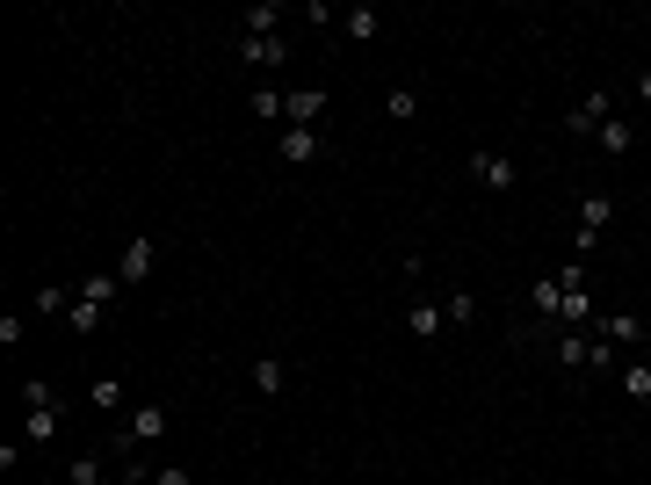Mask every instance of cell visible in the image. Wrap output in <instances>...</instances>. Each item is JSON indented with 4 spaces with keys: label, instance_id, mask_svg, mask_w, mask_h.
<instances>
[{
    "label": "cell",
    "instance_id": "6da1fadb",
    "mask_svg": "<svg viewBox=\"0 0 651 485\" xmlns=\"http://www.w3.org/2000/svg\"><path fill=\"white\" fill-rule=\"evenodd\" d=\"M557 283H565V305H557V326H594V297H586V261H565L557 268Z\"/></svg>",
    "mask_w": 651,
    "mask_h": 485
},
{
    "label": "cell",
    "instance_id": "7a4b0ae2",
    "mask_svg": "<svg viewBox=\"0 0 651 485\" xmlns=\"http://www.w3.org/2000/svg\"><path fill=\"white\" fill-rule=\"evenodd\" d=\"M615 218V196H579V225H572V254H594L601 225Z\"/></svg>",
    "mask_w": 651,
    "mask_h": 485
},
{
    "label": "cell",
    "instance_id": "3957f363",
    "mask_svg": "<svg viewBox=\"0 0 651 485\" xmlns=\"http://www.w3.org/2000/svg\"><path fill=\"white\" fill-rule=\"evenodd\" d=\"M319 116H326V87H290L283 95V124L290 131H319Z\"/></svg>",
    "mask_w": 651,
    "mask_h": 485
},
{
    "label": "cell",
    "instance_id": "277c9868",
    "mask_svg": "<svg viewBox=\"0 0 651 485\" xmlns=\"http://www.w3.org/2000/svg\"><path fill=\"white\" fill-rule=\"evenodd\" d=\"M160 435H167V406H160V399L131 406V420L116 428V442H123V449H131V442H160Z\"/></svg>",
    "mask_w": 651,
    "mask_h": 485
},
{
    "label": "cell",
    "instance_id": "5b68a950",
    "mask_svg": "<svg viewBox=\"0 0 651 485\" xmlns=\"http://www.w3.org/2000/svg\"><path fill=\"white\" fill-rule=\"evenodd\" d=\"M58 428H66V406L58 399H44V406H22V442H58Z\"/></svg>",
    "mask_w": 651,
    "mask_h": 485
},
{
    "label": "cell",
    "instance_id": "8992f818",
    "mask_svg": "<svg viewBox=\"0 0 651 485\" xmlns=\"http://www.w3.org/2000/svg\"><path fill=\"white\" fill-rule=\"evenodd\" d=\"M594 341H615V348H630V341H644V319L637 312H594Z\"/></svg>",
    "mask_w": 651,
    "mask_h": 485
},
{
    "label": "cell",
    "instance_id": "52a82bcc",
    "mask_svg": "<svg viewBox=\"0 0 651 485\" xmlns=\"http://www.w3.org/2000/svg\"><path fill=\"white\" fill-rule=\"evenodd\" d=\"M275 153H283L290 167H312V160L326 153V138H319V131H283V138H275Z\"/></svg>",
    "mask_w": 651,
    "mask_h": 485
},
{
    "label": "cell",
    "instance_id": "ba28073f",
    "mask_svg": "<svg viewBox=\"0 0 651 485\" xmlns=\"http://www.w3.org/2000/svg\"><path fill=\"white\" fill-rule=\"evenodd\" d=\"M239 58H246V66H261V73H275L290 58V44L283 37H239Z\"/></svg>",
    "mask_w": 651,
    "mask_h": 485
},
{
    "label": "cell",
    "instance_id": "9c48e42d",
    "mask_svg": "<svg viewBox=\"0 0 651 485\" xmlns=\"http://www.w3.org/2000/svg\"><path fill=\"white\" fill-rule=\"evenodd\" d=\"M608 116H615V95H608V87H594V95H586V102L565 116V124H572V131H601Z\"/></svg>",
    "mask_w": 651,
    "mask_h": 485
},
{
    "label": "cell",
    "instance_id": "30bf717a",
    "mask_svg": "<svg viewBox=\"0 0 651 485\" xmlns=\"http://www.w3.org/2000/svg\"><path fill=\"white\" fill-rule=\"evenodd\" d=\"M152 254H160V247H152V239H131V247H123V261H116V276L131 283V290H138V283L152 276Z\"/></svg>",
    "mask_w": 651,
    "mask_h": 485
},
{
    "label": "cell",
    "instance_id": "8fae6325",
    "mask_svg": "<svg viewBox=\"0 0 651 485\" xmlns=\"http://www.w3.org/2000/svg\"><path fill=\"white\" fill-rule=\"evenodd\" d=\"M239 37H283V0H254L246 8V29Z\"/></svg>",
    "mask_w": 651,
    "mask_h": 485
},
{
    "label": "cell",
    "instance_id": "7c38bea8",
    "mask_svg": "<svg viewBox=\"0 0 651 485\" xmlns=\"http://www.w3.org/2000/svg\"><path fill=\"white\" fill-rule=\"evenodd\" d=\"M471 174L485 181V189H514V160L507 153H471Z\"/></svg>",
    "mask_w": 651,
    "mask_h": 485
},
{
    "label": "cell",
    "instance_id": "4fadbf2b",
    "mask_svg": "<svg viewBox=\"0 0 651 485\" xmlns=\"http://www.w3.org/2000/svg\"><path fill=\"white\" fill-rule=\"evenodd\" d=\"M594 145H601V153H608V160H623V153H630V145H637V131L623 124V116H608V124L594 131Z\"/></svg>",
    "mask_w": 651,
    "mask_h": 485
},
{
    "label": "cell",
    "instance_id": "5bb4252c",
    "mask_svg": "<svg viewBox=\"0 0 651 485\" xmlns=\"http://www.w3.org/2000/svg\"><path fill=\"white\" fill-rule=\"evenodd\" d=\"M615 384H623L630 406H644V399H651V362H623V370H615Z\"/></svg>",
    "mask_w": 651,
    "mask_h": 485
},
{
    "label": "cell",
    "instance_id": "9a60e30c",
    "mask_svg": "<svg viewBox=\"0 0 651 485\" xmlns=\"http://www.w3.org/2000/svg\"><path fill=\"white\" fill-rule=\"evenodd\" d=\"M442 326H449V319H442V305H427V297H420V305L406 312V333H413V341H434Z\"/></svg>",
    "mask_w": 651,
    "mask_h": 485
},
{
    "label": "cell",
    "instance_id": "2e32d148",
    "mask_svg": "<svg viewBox=\"0 0 651 485\" xmlns=\"http://www.w3.org/2000/svg\"><path fill=\"white\" fill-rule=\"evenodd\" d=\"M377 29H384V15H377V8H348V15H340V37H355V44H369Z\"/></svg>",
    "mask_w": 651,
    "mask_h": 485
},
{
    "label": "cell",
    "instance_id": "e0dca14e",
    "mask_svg": "<svg viewBox=\"0 0 651 485\" xmlns=\"http://www.w3.org/2000/svg\"><path fill=\"white\" fill-rule=\"evenodd\" d=\"M384 116H391V124H413V116H420V87H391V95H384Z\"/></svg>",
    "mask_w": 651,
    "mask_h": 485
},
{
    "label": "cell",
    "instance_id": "ac0fdd59",
    "mask_svg": "<svg viewBox=\"0 0 651 485\" xmlns=\"http://www.w3.org/2000/svg\"><path fill=\"white\" fill-rule=\"evenodd\" d=\"M557 305H565V283L550 268V276H536V319H557Z\"/></svg>",
    "mask_w": 651,
    "mask_h": 485
},
{
    "label": "cell",
    "instance_id": "d6986e66",
    "mask_svg": "<svg viewBox=\"0 0 651 485\" xmlns=\"http://www.w3.org/2000/svg\"><path fill=\"white\" fill-rule=\"evenodd\" d=\"M87 406H95V413H116V406H123V377H95V384H87Z\"/></svg>",
    "mask_w": 651,
    "mask_h": 485
},
{
    "label": "cell",
    "instance_id": "ffe728a7",
    "mask_svg": "<svg viewBox=\"0 0 651 485\" xmlns=\"http://www.w3.org/2000/svg\"><path fill=\"white\" fill-rule=\"evenodd\" d=\"M246 109H254L261 124H283V87H254V95H246Z\"/></svg>",
    "mask_w": 651,
    "mask_h": 485
},
{
    "label": "cell",
    "instance_id": "44dd1931",
    "mask_svg": "<svg viewBox=\"0 0 651 485\" xmlns=\"http://www.w3.org/2000/svg\"><path fill=\"white\" fill-rule=\"evenodd\" d=\"M557 362H565V370H586V326L557 333Z\"/></svg>",
    "mask_w": 651,
    "mask_h": 485
},
{
    "label": "cell",
    "instance_id": "7402d4cb",
    "mask_svg": "<svg viewBox=\"0 0 651 485\" xmlns=\"http://www.w3.org/2000/svg\"><path fill=\"white\" fill-rule=\"evenodd\" d=\"M246 377H254V391H261V399H275V391H283V362H275V355H261Z\"/></svg>",
    "mask_w": 651,
    "mask_h": 485
},
{
    "label": "cell",
    "instance_id": "603a6c76",
    "mask_svg": "<svg viewBox=\"0 0 651 485\" xmlns=\"http://www.w3.org/2000/svg\"><path fill=\"white\" fill-rule=\"evenodd\" d=\"M442 319H449V326H478V297H471V290H456L449 305H442Z\"/></svg>",
    "mask_w": 651,
    "mask_h": 485
},
{
    "label": "cell",
    "instance_id": "cb8c5ba5",
    "mask_svg": "<svg viewBox=\"0 0 651 485\" xmlns=\"http://www.w3.org/2000/svg\"><path fill=\"white\" fill-rule=\"evenodd\" d=\"M116 290H123V276H87V283H80L87 305H116Z\"/></svg>",
    "mask_w": 651,
    "mask_h": 485
},
{
    "label": "cell",
    "instance_id": "d4e9b609",
    "mask_svg": "<svg viewBox=\"0 0 651 485\" xmlns=\"http://www.w3.org/2000/svg\"><path fill=\"white\" fill-rule=\"evenodd\" d=\"M102 312H109V305H87V297H73V312H66V319H73V333H95Z\"/></svg>",
    "mask_w": 651,
    "mask_h": 485
},
{
    "label": "cell",
    "instance_id": "484cf974",
    "mask_svg": "<svg viewBox=\"0 0 651 485\" xmlns=\"http://www.w3.org/2000/svg\"><path fill=\"white\" fill-rule=\"evenodd\" d=\"M66 305H73L66 283H44V290H37V312H58V319H66Z\"/></svg>",
    "mask_w": 651,
    "mask_h": 485
},
{
    "label": "cell",
    "instance_id": "4316f807",
    "mask_svg": "<svg viewBox=\"0 0 651 485\" xmlns=\"http://www.w3.org/2000/svg\"><path fill=\"white\" fill-rule=\"evenodd\" d=\"M66 485H102V457H73V478Z\"/></svg>",
    "mask_w": 651,
    "mask_h": 485
},
{
    "label": "cell",
    "instance_id": "83f0119b",
    "mask_svg": "<svg viewBox=\"0 0 651 485\" xmlns=\"http://www.w3.org/2000/svg\"><path fill=\"white\" fill-rule=\"evenodd\" d=\"M152 485H189V471H181V464H160V471H152Z\"/></svg>",
    "mask_w": 651,
    "mask_h": 485
},
{
    "label": "cell",
    "instance_id": "f1b7e54d",
    "mask_svg": "<svg viewBox=\"0 0 651 485\" xmlns=\"http://www.w3.org/2000/svg\"><path fill=\"white\" fill-rule=\"evenodd\" d=\"M116 485H152V471H145V464L131 457V464H123V478H116Z\"/></svg>",
    "mask_w": 651,
    "mask_h": 485
},
{
    "label": "cell",
    "instance_id": "f546056e",
    "mask_svg": "<svg viewBox=\"0 0 651 485\" xmlns=\"http://www.w3.org/2000/svg\"><path fill=\"white\" fill-rule=\"evenodd\" d=\"M637 102H651V66H644V73H637Z\"/></svg>",
    "mask_w": 651,
    "mask_h": 485
}]
</instances>
